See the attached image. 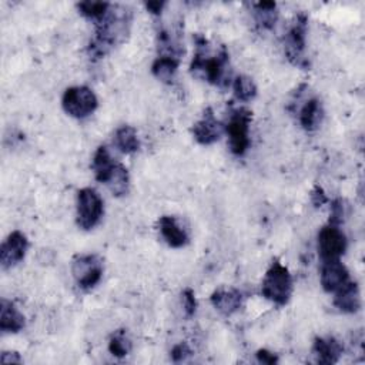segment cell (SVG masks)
I'll return each instance as SVG.
<instances>
[{"label":"cell","mask_w":365,"mask_h":365,"mask_svg":"<svg viewBox=\"0 0 365 365\" xmlns=\"http://www.w3.org/2000/svg\"><path fill=\"white\" fill-rule=\"evenodd\" d=\"M110 3L107 1H81L77 4L78 13L90 20H93L94 23H97L100 19L104 17V14L108 11L110 9Z\"/></svg>","instance_id":"obj_25"},{"label":"cell","mask_w":365,"mask_h":365,"mask_svg":"<svg viewBox=\"0 0 365 365\" xmlns=\"http://www.w3.org/2000/svg\"><path fill=\"white\" fill-rule=\"evenodd\" d=\"M318 254L322 261L339 259L348 247L346 237L338 225H325L318 232Z\"/></svg>","instance_id":"obj_9"},{"label":"cell","mask_w":365,"mask_h":365,"mask_svg":"<svg viewBox=\"0 0 365 365\" xmlns=\"http://www.w3.org/2000/svg\"><path fill=\"white\" fill-rule=\"evenodd\" d=\"M210 301L212 304V307L222 315L230 317L232 314H235L237 311H240V308L242 307V301L244 297L242 294L235 289V288H220L215 289L211 297Z\"/></svg>","instance_id":"obj_13"},{"label":"cell","mask_w":365,"mask_h":365,"mask_svg":"<svg viewBox=\"0 0 365 365\" xmlns=\"http://www.w3.org/2000/svg\"><path fill=\"white\" fill-rule=\"evenodd\" d=\"M108 351H110L111 355H114L117 358H121V356H125V355L130 354V351H131V341L127 336L124 329H118V331H115L110 336Z\"/></svg>","instance_id":"obj_26"},{"label":"cell","mask_w":365,"mask_h":365,"mask_svg":"<svg viewBox=\"0 0 365 365\" xmlns=\"http://www.w3.org/2000/svg\"><path fill=\"white\" fill-rule=\"evenodd\" d=\"M307 26L308 17L304 13L295 16L291 27L288 29L284 37V51L289 63L299 68H308L309 61L305 57V44H307Z\"/></svg>","instance_id":"obj_5"},{"label":"cell","mask_w":365,"mask_h":365,"mask_svg":"<svg viewBox=\"0 0 365 365\" xmlns=\"http://www.w3.org/2000/svg\"><path fill=\"white\" fill-rule=\"evenodd\" d=\"M164 7H165V1H148V3H145V9L151 14H161Z\"/></svg>","instance_id":"obj_33"},{"label":"cell","mask_w":365,"mask_h":365,"mask_svg":"<svg viewBox=\"0 0 365 365\" xmlns=\"http://www.w3.org/2000/svg\"><path fill=\"white\" fill-rule=\"evenodd\" d=\"M181 299H182V307H184L185 315L192 317L195 314V309H197V301H195L194 291L190 289V288H185L181 294Z\"/></svg>","instance_id":"obj_28"},{"label":"cell","mask_w":365,"mask_h":365,"mask_svg":"<svg viewBox=\"0 0 365 365\" xmlns=\"http://www.w3.org/2000/svg\"><path fill=\"white\" fill-rule=\"evenodd\" d=\"M133 21V13L125 6H110L108 11L96 23V36L88 44L93 58L104 57L113 47L125 41Z\"/></svg>","instance_id":"obj_1"},{"label":"cell","mask_w":365,"mask_h":365,"mask_svg":"<svg viewBox=\"0 0 365 365\" xmlns=\"http://www.w3.org/2000/svg\"><path fill=\"white\" fill-rule=\"evenodd\" d=\"M232 90L235 98L242 103H248L257 96V86L254 80L244 74H240L232 80Z\"/></svg>","instance_id":"obj_24"},{"label":"cell","mask_w":365,"mask_h":365,"mask_svg":"<svg viewBox=\"0 0 365 365\" xmlns=\"http://www.w3.org/2000/svg\"><path fill=\"white\" fill-rule=\"evenodd\" d=\"M106 185L108 187V190L111 191L113 195H115V197L125 195L130 190V175H128L127 168L123 164L117 163L113 173L110 174Z\"/></svg>","instance_id":"obj_23"},{"label":"cell","mask_w":365,"mask_h":365,"mask_svg":"<svg viewBox=\"0 0 365 365\" xmlns=\"http://www.w3.org/2000/svg\"><path fill=\"white\" fill-rule=\"evenodd\" d=\"M71 274L83 291L94 288L103 277V261L96 254H81L74 257Z\"/></svg>","instance_id":"obj_8"},{"label":"cell","mask_w":365,"mask_h":365,"mask_svg":"<svg viewBox=\"0 0 365 365\" xmlns=\"http://www.w3.org/2000/svg\"><path fill=\"white\" fill-rule=\"evenodd\" d=\"M299 124L307 131H314L319 127L324 118V108L318 98H308L298 111Z\"/></svg>","instance_id":"obj_18"},{"label":"cell","mask_w":365,"mask_h":365,"mask_svg":"<svg viewBox=\"0 0 365 365\" xmlns=\"http://www.w3.org/2000/svg\"><path fill=\"white\" fill-rule=\"evenodd\" d=\"M26 325L24 315L19 311V308L7 299H1L0 304V329L3 332L16 334L20 332Z\"/></svg>","instance_id":"obj_17"},{"label":"cell","mask_w":365,"mask_h":365,"mask_svg":"<svg viewBox=\"0 0 365 365\" xmlns=\"http://www.w3.org/2000/svg\"><path fill=\"white\" fill-rule=\"evenodd\" d=\"M252 113L245 107L232 108L228 114V121L224 125V131L228 135V145L234 155H244L251 144L250 141V124Z\"/></svg>","instance_id":"obj_4"},{"label":"cell","mask_w":365,"mask_h":365,"mask_svg":"<svg viewBox=\"0 0 365 365\" xmlns=\"http://www.w3.org/2000/svg\"><path fill=\"white\" fill-rule=\"evenodd\" d=\"M178 66L180 58L171 56H158L151 64V73L157 80L170 84L177 74Z\"/></svg>","instance_id":"obj_20"},{"label":"cell","mask_w":365,"mask_h":365,"mask_svg":"<svg viewBox=\"0 0 365 365\" xmlns=\"http://www.w3.org/2000/svg\"><path fill=\"white\" fill-rule=\"evenodd\" d=\"M311 201L315 207H321L324 204L328 202V197L325 194V191L319 187V185H315L311 191Z\"/></svg>","instance_id":"obj_30"},{"label":"cell","mask_w":365,"mask_h":365,"mask_svg":"<svg viewBox=\"0 0 365 365\" xmlns=\"http://www.w3.org/2000/svg\"><path fill=\"white\" fill-rule=\"evenodd\" d=\"M115 164L117 163L113 160V157H111L110 151L107 150V147L101 145L94 153V157H93V161H91V168L94 171L96 178L100 182L106 184L108 177H110V174L113 173Z\"/></svg>","instance_id":"obj_19"},{"label":"cell","mask_w":365,"mask_h":365,"mask_svg":"<svg viewBox=\"0 0 365 365\" xmlns=\"http://www.w3.org/2000/svg\"><path fill=\"white\" fill-rule=\"evenodd\" d=\"M292 277L285 265L279 261H272L265 272L261 284V294L265 299L275 305H287L292 295Z\"/></svg>","instance_id":"obj_3"},{"label":"cell","mask_w":365,"mask_h":365,"mask_svg":"<svg viewBox=\"0 0 365 365\" xmlns=\"http://www.w3.org/2000/svg\"><path fill=\"white\" fill-rule=\"evenodd\" d=\"M346 217V204L342 198H336L331 204V211H329V222L331 225H341L345 221Z\"/></svg>","instance_id":"obj_27"},{"label":"cell","mask_w":365,"mask_h":365,"mask_svg":"<svg viewBox=\"0 0 365 365\" xmlns=\"http://www.w3.org/2000/svg\"><path fill=\"white\" fill-rule=\"evenodd\" d=\"M194 140L201 145L214 144L221 138L224 131V124L217 120L212 108H205L202 117L192 125Z\"/></svg>","instance_id":"obj_10"},{"label":"cell","mask_w":365,"mask_h":365,"mask_svg":"<svg viewBox=\"0 0 365 365\" xmlns=\"http://www.w3.org/2000/svg\"><path fill=\"white\" fill-rule=\"evenodd\" d=\"M257 359H258V362L267 364V365H274L278 362V356L274 352L267 351V349L257 351Z\"/></svg>","instance_id":"obj_31"},{"label":"cell","mask_w":365,"mask_h":365,"mask_svg":"<svg viewBox=\"0 0 365 365\" xmlns=\"http://www.w3.org/2000/svg\"><path fill=\"white\" fill-rule=\"evenodd\" d=\"M191 354H192L191 348L185 342H180L171 349V359L174 362H181V361H185Z\"/></svg>","instance_id":"obj_29"},{"label":"cell","mask_w":365,"mask_h":365,"mask_svg":"<svg viewBox=\"0 0 365 365\" xmlns=\"http://www.w3.org/2000/svg\"><path fill=\"white\" fill-rule=\"evenodd\" d=\"M158 231L163 240L173 248H181L188 244V234L175 217L163 215L158 220Z\"/></svg>","instance_id":"obj_15"},{"label":"cell","mask_w":365,"mask_h":365,"mask_svg":"<svg viewBox=\"0 0 365 365\" xmlns=\"http://www.w3.org/2000/svg\"><path fill=\"white\" fill-rule=\"evenodd\" d=\"M104 212V204L101 197L93 188H81L77 192V214L76 221L81 230L94 228Z\"/></svg>","instance_id":"obj_7"},{"label":"cell","mask_w":365,"mask_h":365,"mask_svg":"<svg viewBox=\"0 0 365 365\" xmlns=\"http://www.w3.org/2000/svg\"><path fill=\"white\" fill-rule=\"evenodd\" d=\"M312 354L318 364H336L342 355V345L334 336H317L312 344Z\"/></svg>","instance_id":"obj_14"},{"label":"cell","mask_w":365,"mask_h":365,"mask_svg":"<svg viewBox=\"0 0 365 365\" xmlns=\"http://www.w3.org/2000/svg\"><path fill=\"white\" fill-rule=\"evenodd\" d=\"M334 305L344 314H354L361 308V294L358 284L348 281L344 287L334 292Z\"/></svg>","instance_id":"obj_16"},{"label":"cell","mask_w":365,"mask_h":365,"mask_svg":"<svg viewBox=\"0 0 365 365\" xmlns=\"http://www.w3.org/2000/svg\"><path fill=\"white\" fill-rule=\"evenodd\" d=\"M194 41L197 51L190 66L191 73L220 88H225L227 86H230V56L225 47H221L220 51L212 54L208 40L204 36L195 34Z\"/></svg>","instance_id":"obj_2"},{"label":"cell","mask_w":365,"mask_h":365,"mask_svg":"<svg viewBox=\"0 0 365 365\" xmlns=\"http://www.w3.org/2000/svg\"><path fill=\"white\" fill-rule=\"evenodd\" d=\"M115 147L124 154H133L140 148V140L137 131L131 125H121L114 134Z\"/></svg>","instance_id":"obj_21"},{"label":"cell","mask_w":365,"mask_h":365,"mask_svg":"<svg viewBox=\"0 0 365 365\" xmlns=\"http://www.w3.org/2000/svg\"><path fill=\"white\" fill-rule=\"evenodd\" d=\"M254 17L257 26L262 30H271L278 19L277 4L272 1H259L254 4Z\"/></svg>","instance_id":"obj_22"},{"label":"cell","mask_w":365,"mask_h":365,"mask_svg":"<svg viewBox=\"0 0 365 365\" xmlns=\"http://www.w3.org/2000/svg\"><path fill=\"white\" fill-rule=\"evenodd\" d=\"M29 248V240L21 231H13L0 247V262L3 268H11L23 261Z\"/></svg>","instance_id":"obj_11"},{"label":"cell","mask_w":365,"mask_h":365,"mask_svg":"<svg viewBox=\"0 0 365 365\" xmlns=\"http://www.w3.org/2000/svg\"><path fill=\"white\" fill-rule=\"evenodd\" d=\"M61 106L70 117L86 118L96 111L98 100L91 88L86 86H74L64 91Z\"/></svg>","instance_id":"obj_6"},{"label":"cell","mask_w":365,"mask_h":365,"mask_svg":"<svg viewBox=\"0 0 365 365\" xmlns=\"http://www.w3.org/2000/svg\"><path fill=\"white\" fill-rule=\"evenodd\" d=\"M0 361L3 364H21L23 362V359L20 358V355L17 352H9V351H4L1 354Z\"/></svg>","instance_id":"obj_32"},{"label":"cell","mask_w":365,"mask_h":365,"mask_svg":"<svg viewBox=\"0 0 365 365\" xmlns=\"http://www.w3.org/2000/svg\"><path fill=\"white\" fill-rule=\"evenodd\" d=\"M349 281V272L341 259L322 261L321 285L327 292H335Z\"/></svg>","instance_id":"obj_12"}]
</instances>
